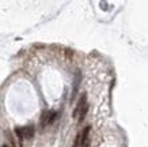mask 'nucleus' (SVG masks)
Wrapping results in <instances>:
<instances>
[{
  "label": "nucleus",
  "instance_id": "f257e3e1",
  "mask_svg": "<svg viewBox=\"0 0 148 147\" xmlns=\"http://www.w3.org/2000/svg\"><path fill=\"white\" fill-rule=\"evenodd\" d=\"M34 132H36V129L33 125H27L23 128H15V134H16L21 143L23 142V139H32L34 136Z\"/></svg>",
  "mask_w": 148,
  "mask_h": 147
},
{
  "label": "nucleus",
  "instance_id": "f03ea898",
  "mask_svg": "<svg viewBox=\"0 0 148 147\" xmlns=\"http://www.w3.org/2000/svg\"><path fill=\"white\" fill-rule=\"evenodd\" d=\"M57 117V113L56 112H50V110H45L41 116V127L44 128L48 124H52L54 121V119Z\"/></svg>",
  "mask_w": 148,
  "mask_h": 147
},
{
  "label": "nucleus",
  "instance_id": "7ed1b4c3",
  "mask_svg": "<svg viewBox=\"0 0 148 147\" xmlns=\"http://www.w3.org/2000/svg\"><path fill=\"white\" fill-rule=\"evenodd\" d=\"M86 105H87V95H86V94H82L80 99H79V102H77L76 108H75V110H73V117H75V119L79 117L80 112L83 110V108H84Z\"/></svg>",
  "mask_w": 148,
  "mask_h": 147
},
{
  "label": "nucleus",
  "instance_id": "20e7f679",
  "mask_svg": "<svg viewBox=\"0 0 148 147\" xmlns=\"http://www.w3.org/2000/svg\"><path fill=\"white\" fill-rule=\"evenodd\" d=\"M80 146H82V136H80V134H77L76 139L73 142V147H80Z\"/></svg>",
  "mask_w": 148,
  "mask_h": 147
},
{
  "label": "nucleus",
  "instance_id": "39448f33",
  "mask_svg": "<svg viewBox=\"0 0 148 147\" xmlns=\"http://www.w3.org/2000/svg\"><path fill=\"white\" fill-rule=\"evenodd\" d=\"M3 147H8V146H7V144H4V146H3Z\"/></svg>",
  "mask_w": 148,
  "mask_h": 147
}]
</instances>
